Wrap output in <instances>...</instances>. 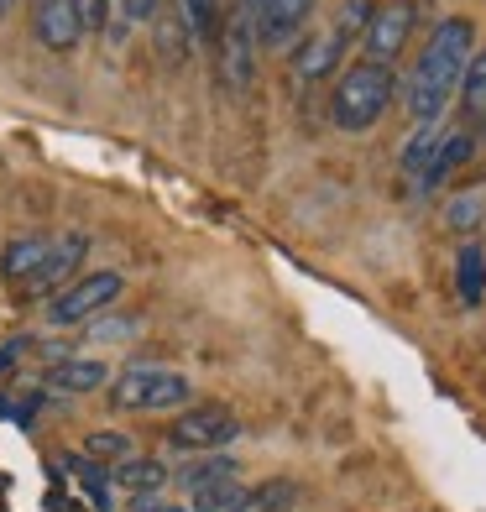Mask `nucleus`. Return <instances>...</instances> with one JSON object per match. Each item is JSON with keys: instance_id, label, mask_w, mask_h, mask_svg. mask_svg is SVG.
<instances>
[{"instance_id": "obj_20", "label": "nucleus", "mask_w": 486, "mask_h": 512, "mask_svg": "<svg viewBox=\"0 0 486 512\" xmlns=\"http://www.w3.org/2000/svg\"><path fill=\"white\" fill-rule=\"evenodd\" d=\"M136 450H131V434H121V429H95L84 439V460H95V465H121V460H131Z\"/></svg>"}, {"instance_id": "obj_24", "label": "nucleus", "mask_w": 486, "mask_h": 512, "mask_svg": "<svg viewBox=\"0 0 486 512\" xmlns=\"http://www.w3.org/2000/svg\"><path fill=\"white\" fill-rule=\"evenodd\" d=\"M241 476L236 481H215V486H204V492H194L189 497V512H236V502H241Z\"/></svg>"}, {"instance_id": "obj_8", "label": "nucleus", "mask_w": 486, "mask_h": 512, "mask_svg": "<svg viewBox=\"0 0 486 512\" xmlns=\"http://www.w3.org/2000/svg\"><path fill=\"white\" fill-rule=\"evenodd\" d=\"M42 387L58 392V398H84V392L110 387V371H105V361H95V356H63V361L48 366Z\"/></svg>"}, {"instance_id": "obj_14", "label": "nucleus", "mask_w": 486, "mask_h": 512, "mask_svg": "<svg viewBox=\"0 0 486 512\" xmlns=\"http://www.w3.org/2000/svg\"><path fill=\"white\" fill-rule=\"evenodd\" d=\"M455 288H460V304H466V309H481V304H486V246H481V241L460 246Z\"/></svg>"}, {"instance_id": "obj_11", "label": "nucleus", "mask_w": 486, "mask_h": 512, "mask_svg": "<svg viewBox=\"0 0 486 512\" xmlns=\"http://www.w3.org/2000/svg\"><path fill=\"white\" fill-rule=\"evenodd\" d=\"M168 481H173V471H168V465H162L157 455H131V460H121V465L110 471V486H121V492H131L136 502L157 497Z\"/></svg>"}, {"instance_id": "obj_27", "label": "nucleus", "mask_w": 486, "mask_h": 512, "mask_svg": "<svg viewBox=\"0 0 486 512\" xmlns=\"http://www.w3.org/2000/svg\"><path fill=\"white\" fill-rule=\"evenodd\" d=\"M136 512H189V507H183V502H136Z\"/></svg>"}, {"instance_id": "obj_15", "label": "nucleus", "mask_w": 486, "mask_h": 512, "mask_svg": "<svg viewBox=\"0 0 486 512\" xmlns=\"http://www.w3.org/2000/svg\"><path fill=\"white\" fill-rule=\"evenodd\" d=\"M236 476H241V465L220 450V455H189V465H183V471H178L173 481L194 497V492H204V486H215V481H236Z\"/></svg>"}, {"instance_id": "obj_7", "label": "nucleus", "mask_w": 486, "mask_h": 512, "mask_svg": "<svg viewBox=\"0 0 486 512\" xmlns=\"http://www.w3.org/2000/svg\"><path fill=\"white\" fill-rule=\"evenodd\" d=\"M314 11H319V0H262L257 42H262V48H288V42L309 27Z\"/></svg>"}, {"instance_id": "obj_16", "label": "nucleus", "mask_w": 486, "mask_h": 512, "mask_svg": "<svg viewBox=\"0 0 486 512\" xmlns=\"http://www.w3.org/2000/svg\"><path fill=\"white\" fill-rule=\"evenodd\" d=\"M293 502H298V481L272 476V481H257V486H241L236 512H288Z\"/></svg>"}, {"instance_id": "obj_19", "label": "nucleus", "mask_w": 486, "mask_h": 512, "mask_svg": "<svg viewBox=\"0 0 486 512\" xmlns=\"http://www.w3.org/2000/svg\"><path fill=\"white\" fill-rule=\"evenodd\" d=\"M460 105H466L471 121H486V53H471L466 63V74H460Z\"/></svg>"}, {"instance_id": "obj_4", "label": "nucleus", "mask_w": 486, "mask_h": 512, "mask_svg": "<svg viewBox=\"0 0 486 512\" xmlns=\"http://www.w3.org/2000/svg\"><path fill=\"white\" fill-rule=\"evenodd\" d=\"M121 288H126L121 272H84L48 298V324L53 330H79V324L100 319L115 298H121Z\"/></svg>"}, {"instance_id": "obj_3", "label": "nucleus", "mask_w": 486, "mask_h": 512, "mask_svg": "<svg viewBox=\"0 0 486 512\" xmlns=\"http://www.w3.org/2000/svg\"><path fill=\"white\" fill-rule=\"evenodd\" d=\"M105 398L121 413H173V408H189L194 382L173 366H126L121 377L110 382Z\"/></svg>"}, {"instance_id": "obj_25", "label": "nucleus", "mask_w": 486, "mask_h": 512, "mask_svg": "<svg viewBox=\"0 0 486 512\" xmlns=\"http://www.w3.org/2000/svg\"><path fill=\"white\" fill-rule=\"evenodd\" d=\"M68 6H74V16H79L84 32H100L105 16H110V0H68Z\"/></svg>"}, {"instance_id": "obj_17", "label": "nucleus", "mask_w": 486, "mask_h": 512, "mask_svg": "<svg viewBox=\"0 0 486 512\" xmlns=\"http://www.w3.org/2000/svg\"><path fill=\"white\" fill-rule=\"evenodd\" d=\"M439 147H445V126H439V121L419 126V131H413V142L403 147V173H413V178H424V173L434 168V157H439Z\"/></svg>"}, {"instance_id": "obj_18", "label": "nucleus", "mask_w": 486, "mask_h": 512, "mask_svg": "<svg viewBox=\"0 0 486 512\" xmlns=\"http://www.w3.org/2000/svg\"><path fill=\"white\" fill-rule=\"evenodd\" d=\"M471 152H476L471 131H445V147H439V157H434V168L424 173V183H445L460 162H471Z\"/></svg>"}, {"instance_id": "obj_30", "label": "nucleus", "mask_w": 486, "mask_h": 512, "mask_svg": "<svg viewBox=\"0 0 486 512\" xmlns=\"http://www.w3.org/2000/svg\"><path fill=\"white\" fill-rule=\"evenodd\" d=\"M32 6H42V0H32Z\"/></svg>"}, {"instance_id": "obj_26", "label": "nucleus", "mask_w": 486, "mask_h": 512, "mask_svg": "<svg viewBox=\"0 0 486 512\" xmlns=\"http://www.w3.org/2000/svg\"><path fill=\"white\" fill-rule=\"evenodd\" d=\"M126 21H157V0H121Z\"/></svg>"}, {"instance_id": "obj_2", "label": "nucleus", "mask_w": 486, "mask_h": 512, "mask_svg": "<svg viewBox=\"0 0 486 512\" xmlns=\"http://www.w3.org/2000/svg\"><path fill=\"white\" fill-rule=\"evenodd\" d=\"M392 95H398L392 68H382V63H351V68L340 74L335 95H330V121H335L340 131L361 136V131H372L382 115H387Z\"/></svg>"}, {"instance_id": "obj_29", "label": "nucleus", "mask_w": 486, "mask_h": 512, "mask_svg": "<svg viewBox=\"0 0 486 512\" xmlns=\"http://www.w3.org/2000/svg\"><path fill=\"white\" fill-rule=\"evenodd\" d=\"M11 6H16V0H0V21H6V16H11Z\"/></svg>"}, {"instance_id": "obj_1", "label": "nucleus", "mask_w": 486, "mask_h": 512, "mask_svg": "<svg viewBox=\"0 0 486 512\" xmlns=\"http://www.w3.org/2000/svg\"><path fill=\"white\" fill-rule=\"evenodd\" d=\"M476 53V27L466 16H445L434 27V37L424 42V53L413 58V74H408V89H403V105L419 126L439 121L445 105L455 100L460 89V74H466V63Z\"/></svg>"}, {"instance_id": "obj_13", "label": "nucleus", "mask_w": 486, "mask_h": 512, "mask_svg": "<svg viewBox=\"0 0 486 512\" xmlns=\"http://www.w3.org/2000/svg\"><path fill=\"white\" fill-rule=\"evenodd\" d=\"M84 236H79V230H74V236H53V251H48V262H42V272L32 277V283L27 288H21V293H27V298H42V293H53L58 283H63V277L68 272H74L79 262H84Z\"/></svg>"}, {"instance_id": "obj_9", "label": "nucleus", "mask_w": 486, "mask_h": 512, "mask_svg": "<svg viewBox=\"0 0 486 512\" xmlns=\"http://www.w3.org/2000/svg\"><path fill=\"white\" fill-rule=\"evenodd\" d=\"M32 27H37V42H42V48H53V53H74L79 37H84V27H79V16H74L68 0H42L37 16H32Z\"/></svg>"}, {"instance_id": "obj_23", "label": "nucleus", "mask_w": 486, "mask_h": 512, "mask_svg": "<svg viewBox=\"0 0 486 512\" xmlns=\"http://www.w3.org/2000/svg\"><path fill=\"white\" fill-rule=\"evenodd\" d=\"M445 225L460 230V236H471V230L486 225V194H460L445 204Z\"/></svg>"}, {"instance_id": "obj_12", "label": "nucleus", "mask_w": 486, "mask_h": 512, "mask_svg": "<svg viewBox=\"0 0 486 512\" xmlns=\"http://www.w3.org/2000/svg\"><path fill=\"white\" fill-rule=\"evenodd\" d=\"M48 251H53V236H16L0 251V277H6L11 288H27L42 272V262H48Z\"/></svg>"}, {"instance_id": "obj_21", "label": "nucleus", "mask_w": 486, "mask_h": 512, "mask_svg": "<svg viewBox=\"0 0 486 512\" xmlns=\"http://www.w3.org/2000/svg\"><path fill=\"white\" fill-rule=\"evenodd\" d=\"M230 0H178V16H183V27H189L194 37L210 42L220 32V16H225Z\"/></svg>"}, {"instance_id": "obj_5", "label": "nucleus", "mask_w": 486, "mask_h": 512, "mask_svg": "<svg viewBox=\"0 0 486 512\" xmlns=\"http://www.w3.org/2000/svg\"><path fill=\"white\" fill-rule=\"evenodd\" d=\"M236 439H241V418L220 403H189L168 424V445L183 455H220Z\"/></svg>"}, {"instance_id": "obj_6", "label": "nucleus", "mask_w": 486, "mask_h": 512, "mask_svg": "<svg viewBox=\"0 0 486 512\" xmlns=\"http://www.w3.org/2000/svg\"><path fill=\"white\" fill-rule=\"evenodd\" d=\"M413 37V0H387V6L372 11V27H366V63L392 68V58L403 53V42Z\"/></svg>"}, {"instance_id": "obj_22", "label": "nucleus", "mask_w": 486, "mask_h": 512, "mask_svg": "<svg viewBox=\"0 0 486 512\" xmlns=\"http://www.w3.org/2000/svg\"><path fill=\"white\" fill-rule=\"evenodd\" d=\"M372 11H377V0H340V11H335V37H340V48L345 42H356L366 37V27H372Z\"/></svg>"}, {"instance_id": "obj_10", "label": "nucleus", "mask_w": 486, "mask_h": 512, "mask_svg": "<svg viewBox=\"0 0 486 512\" xmlns=\"http://www.w3.org/2000/svg\"><path fill=\"white\" fill-rule=\"evenodd\" d=\"M340 37L330 32V27H319V32H309L304 42H298V53H293V74L304 79V84H319V79H330L335 68H340Z\"/></svg>"}, {"instance_id": "obj_28", "label": "nucleus", "mask_w": 486, "mask_h": 512, "mask_svg": "<svg viewBox=\"0 0 486 512\" xmlns=\"http://www.w3.org/2000/svg\"><path fill=\"white\" fill-rule=\"evenodd\" d=\"M115 335H131V324H100L95 340H115Z\"/></svg>"}]
</instances>
